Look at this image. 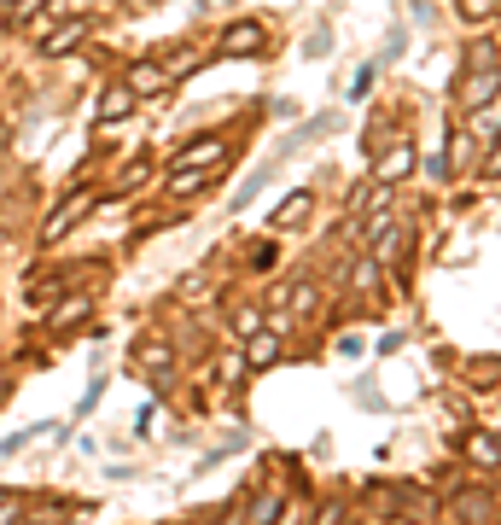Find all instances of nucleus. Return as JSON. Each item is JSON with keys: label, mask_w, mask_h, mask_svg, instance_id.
<instances>
[{"label": "nucleus", "mask_w": 501, "mask_h": 525, "mask_svg": "<svg viewBox=\"0 0 501 525\" xmlns=\"http://www.w3.org/2000/svg\"><path fill=\"white\" fill-rule=\"evenodd\" d=\"M309 210H315V193H309V187H298V193H292L286 205L274 210V228H298V222L309 216Z\"/></svg>", "instance_id": "nucleus-14"}, {"label": "nucleus", "mask_w": 501, "mask_h": 525, "mask_svg": "<svg viewBox=\"0 0 501 525\" xmlns=\"http://www.w3.org/2000/svg\"><path fill=\"white\" fill-rule=\"evenodd\" d=\"M0 397H6V374H0Z\"/></svg>", "instance_id": "nucleus-26"}, {"label": "nucleus", "mask_w": 501, "mask_h": 525, "mask_svg": "<svg viewBox=\"0 0 501 525\" xmlns=\"http://www.w3.org/2000/svg\"><path fill=\"white\" fill-rule=\"evenodd\" d=\"M245 362H251V368H268V362H280V339L257 327V333L245 339Z\"/></svg>", "instance_id": "nucleus-15"}, {"label": "nucleus", "mask_w": 501, "mask_h": 525, "mask_svg": "<svg viewBox=\"0 0 501 525\" xmlns=\"http://www.w3.org/2000/svg\"><path fill=\"white\" fill-rule=\"evenodd\" d=\"M467 385H472V391L501 385V356H472V362H467Z\"/></svg>", "instance_id": "nucleus-16"}, {"label": "nucleus", "mask_w": 501, "mask_h": 525, "mask_svg": "<svg viewBox=\"0 0 501 525\" xmlns=\"http://www.w3.org/2000/svg\"><path fill=\"white\" fill-rule=\"evenodd\" d=\"M134 362H140V368H152V374H169V368H175V350H169L158 333H146V339L134 345Z\"/></svg>", "instance_id": "nucleus-10"}, {"label": "nucleus", "mask_w": 501, "mask_h": 525, "mask_svg": "<svg viewBox=\"0 0 501 525\" xmlns=\"http://www.w3.org/2000/svg\"><path fill=\"white\" fill-rule=\"evenodd\" d=\"M123 82H129L134 94H164V88H169V70L158 65V59H140V65L123 70Z\"/></svg>", "instance_id": "nucleus-8"}, {"label": "nucleus", "mask_w": 501, "mask_h": 525, "mask_svg": "<svg viewBox=\"0 0 501 525\" xmlns=\"http://www.w3.org/2000/svg\"><path fill=\"white\" fill-rule=\"evenodd\" d=\"M0 240H6V234H0Z\"/></svg>", "instance_id": "nucleus-28"}, {"label": "nucleus", "mask_w": 501, "mask_h": 525, "mask_svg": "<svg viewBox=\"0 0 501 525\" xmlns=\"http://www.w3.org/2000/svg\"><path fill=\"white\" fill-rule=\"evenodd\" d=\"M467 129H472L478 140H496V135H501V88L490 94V100L472 105V123H467Z\"/></svg>", "instance_id": "nucleus-9"}, {"label": "nucleus", "mask_w": 501, "mask_h": 525, "mask_svg": "<svg viewBox=\"0 0 501 525\" xmlns=\"http://www.w3.org/2000/svg\"><path fill=\"white\" fill-rule=\"evenodd\" d=\"M257 327H263V315L251 310V304H239V310H234V333H239V339H251Z\"/></svg>", "instance_id": "nucleus-20"}, {"label": "nucleus", "mask_w": 501, "mask_h": 525, "mask_svg": "<svg viewBox=\"0 0 501 525\" xmlns=\"http://www.w3.org/2000/svg\"><path fill=\"white\" fill-rule=\"evenodd\" d=\"M490 146H496V152H490V158H484V175H501V135L490 140Z\"/></svg>", "instance_id": "nucleus-24"}, {"label": "nucleus", "mask_w": 501, "mask_h": 525, "mask_svg": "<svg viewBox=\"0 0 501 525\" xmlns=\"http://www.w3.org/2000/svg\"><path fill=\"white\" fill-rule=\"evenodd\" d=\"M414 175V146L391 140V146H373V187H397Z\"/></svg>", "instance_id": "nucleus-2"}, {"label": "nucleus", "mask_w": 501, "mask_h": 525, "mask_svg": "<svg viewBox=\"0 0 501 525\" xmlns=\"http://www.w3.org/2000/svg\"><path fill=\"white\" fill-rule=\"evenodd\" d=\"M496 88H501V59H496V47H484V41H478V47H472V59H467V82L455 88V105L472 111L478 100H490Z\"/></svg>", "instance_id": "nucleus-1"}, {"label": "nucleus", "mask_w": 501, "mask_h": 525, "mask_svg": "<svg viewBox=\"0 0 501 525\" xmlns=\"http://www.w3.org/2000/svg\"><path fill=\"white\" fill-rule=\"evenodd\" d=\"M496 12H501V0H461V18H472V24H484Z\"/></svg>", "instance_id": "nucleus-19"}, {"label": "nucleus", "mask_w": 501, "mask_h": 525, "mask_svg": "<svg viewBox=\"0 0 501 525\" xmlns=\"http://www.w3.org/2000/svg\"><path fill=\"white\" fill-rule=\"evenodd\" d=\"M292 304H298V315H309L315 304H321V292L309 286V280H298V292H292Z\"/></svg>", "instance_id": "nucleus-21"}, {"label": "nucleus", "mask_w": 501, "mask_h": 525, "mask_svg": "<svg viewBox=\"0 0 501 525\" xmlns=\"http://www.w3.org/2000/svg\"><path fill=\"white\" fill-rule=\"evenodd\" d=\"M12 6H18V24H30V12L35 6H47V0H12Z\"/></svg>", "instance_id": "nucleus-25"}, {"label": "nucleus", "mask_w": 501, "mask_h": 525, "mask_svg": "<svg viewBox=\"0 0 501 525\" xmlns=\"http://www.w3.org/2000/svg\"><path fill=\"white\" fill-rule=\"evenodd\" d=\"M467 461H478V467H501V438L496 432H467Z\"/></svg>", "instance_id": "nucleus-13"}, {"label": "nucleus", "mask_w": 501, "mask_h": 525, "mask_svg": "<svg viewBox=\"0 0 501 525\" xmlns=\"http://www.w3.org/2000/svg\"><path fill=\"white\" fill-rule=\"evenodd\" d=\"M449 514H461V520H490V514H496V496H484V490H461V496L449 502Z\"/></svg>", "instance_id": "nucleus-12"}, {"label": "nucleus", "mask_w": 501, "mask_h": 525, "mask_svg": "<svg viewBox=\"0 0 501 525\" xmlns=\"http://www.w3.org/2000/svg\"><path fill=\"white\" fill-rule=\"evenodd\" d=\"M24 514V496L18 490H0V520H18Z\"/></svg>", "instance_id": "nucleus-22"}, {"label": "nucleus", "mask_w": 501, "mask_h": 525, "mask_svg": "<svg viewBox=\"0 0 501 525\" xmlns=\"http://www.w3.org/2000/svg\"><path fill=\"white\" fill-rule=\"evenodd\" d=\"M222 158H228V140L199 135V140H187V146L175 152V170H222Z\"/></svg>", "instance_id": "nucleus-5"}, {"label": "nucleus", "mask_w": 501, "mask_h": 525, "mask_svg": "<svg viewBox=\"0 0 501 525\" xmlns=\"http://www.w3.org/2000/svg\"><path fill=\"white\" fill-rule=\"evenodd\" d=\"M263 47H268V35L257 18H239V24H228V30L216 35V53H222V59H257Z\"/></svg>", "instance_id": "nucleus-3"}, {"label": "nucleus", "mask_w": 501, "mask_h": 525, "mask_svg": "<svg viewBox=\"0 0 501 525\" xmlns=\"http://www.w3.org/2000/svg\"><path fill=\"white\" fill-rule=\"evenodd\" d=\"M88 210H94V199H88L82 187H76V193H65V199H59V210H53V216L41 222V245H59V240L70 234V228H76V222L88 216Z\"/></svg>", "instance_id": "nucleus-4"}, {"label": "nucleus", "mask_w": 501, "mask_h": 525, "mask_svg": "<svg viewBox=\"0 0 501 525\" xmlns=\"http://www.w3.org/2000/svg\"><path fill=\"white\" fill-rule=\"evenodd\" d=\"M134 100H140V94H134L129 82H111V88L100 94V123H117V117H129Z\"/></svg>", "instance_id": "nucleus-11"}, {"label": "nucleus", "mask_w": 501, "mask_h": 525, "mask_svg": "<svg viewBox=\"0 0 501 525\" xmlns=\"http://www.w3.org/2000/svg\"><path fill=\"white\" fill-rule=\"evenodd\" d=\"M88 41V18H70V24H53V30L41 35V59H65L70 47H82Z\"/></svg>", "instance_id": "nucleus-7"}, {"label": "nucleus", "mask_w": 501, "mask_h": 525, "mask_svg": "<svg viewBox=\"0 0 501 525\" xmlns=\"http://www.w3.org/2000/svg\"><path fill=\"white\" fill-rule=\"evenodd\" d=\"M94 315V292H65L53 310H47V333H70V327H82Z\"/></svg>", "instance_id": "nucleus-6"}, {"label": "nucleus", "mask_w": 501, "mask_h": 525, "mask_svg": "<svg viewBox=\"0 0 501 525\" xmlns=\"http://www.w3.org/2000/svg\"><path fill=\"white\" fill-rule=\"evenodd\" d=\"M204 181H210V170H175L169 175V193H175V199H193Z\"/></svg>", "instance_id": "nucleus-18"}, {"label": "nucleus", "mask_w": 501, "mask_h": 525, "mask_svg": "<svg viewBox=\"0 0 501 525\" xmlns=\"http://www.w3.org/2000/svg\"><path fill=\"white\" fill-rule=\"evenodd\" d=\"M0 6H12V0H0Z\"/></svg>", "instance_id": "nucleus-27"}, {"label": "nucleus", "mask_w": 501, "mask_h": 525, "mask_svg": "<svg viewBox=\"0 0 501 525\" xmlns=\"http://www.w3.org/2000/svg\"><path fill=\"white\" fill-rule=\"evenodd\" d=\"M385 228H391V193H379V199H373V210L362 216V245H368L373 234H385Z\"/></svg>", "instance_id": "nucleus-17"}, {"label": "nucleus", "mask_w": 501, "mask_h": 525, "mask_svg": "<svg viewBox=\"0 0 501 525\" xmlns=\"http://www.w3.org/2000/svg\"><path fill=\"white\" fill-rule=\"evenodd\" d=\"M140 181H146V164H129V170L117 175V193H134Z\"/></svg>", "instance_id": "nucleus-23"}]
</instances>
